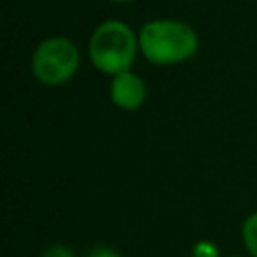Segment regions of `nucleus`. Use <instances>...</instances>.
<instances>
[{
    "label": "nucleus",
    "mask_w": 257,
    "mask_h": 257,
    "mask_svg": "<svg viewBox=\"0 0 257 257\" xmlns=\"http://www.w3.org/2000/svg\"><path fill=\"white\" fill-rule=\"evenodd\" d=\"M80 64L78 48L64 36L42 40L32 54V74L46 86H58L70 80Z\"/></svg>",
    "instance_id": "7ed1b4c3"
},
{
    "label": "nucleus",
    "mask_w": 257,
    "mask_h": 257,
    "mask_svg": "<svg viewBox=\"0 0 257 257\" xmlns=\"http://www.w3.org/2000/svg\"><path fill=\"white\" fill-rule=\"evenodd\" d=\"M42 257H76V255L64 245H52L42 253Z\"/></svg>",
    "instance_id": "0eeeda50"
},
{
    "label": "nucleus",
    "mask_w": 257,
    "mask_h": 257,
    "mask_svg": "<svg viewBox=\"0 0 257 257\" xmlns=\"http://www.w3.org/2000/svg\"><path fill=\"white\" fill-rule=\"evenodd\" d=\"M110 98L122 110H137L147 98V86L143 78L131 70L112 76L110 82Z\"/></svg>",
    "instance_id": "20e7f679"
},
{
    "label": "nucleus",
    "mask_w": 257,
    "mask_h": 257,
    "mask_svg": "<svg viewBox=\"0 0 257 257\" xmlns=\"http://www.w3.org/2000/svg\"><path fill=\"white\" fill-rule=\"evenodd\" d=\"M193 257H219V247L213 241H197L193 245Z\"/></svg>",
    "instance_id": "423d86ee"
},
{
    "label": "nucleus",
    "mask_w": 257,
    "mask_h": 257,
    "mask_svg": "<svg viewBox=\"0 0 257 257\" xmlns=\"http://www.w3.org/2000/svg\"><path fill=\"white\" fill-rule=\"evenodd\" d=\"M139 48V36L122 20H106L98 24L88 40V56L96 70L104 74H120L131 70Z\"/></svg>",
    "instance_id": "f03ea898"
},
{
    "label": "nucleus",
    "mask_w": 257,
    "mask_h": 257,
    "mask_svg": "<svg viewBox=\"0 0 257 257\" xmlns=\"http://www.w3.org/2000/svg\"><path fill=\"white\" fill-rule=\"evenodd\" d=\"M241 237L245 247L249 249V253L253 257H257V211L251 213L245 221H243V229H241Z\"/></svg>",
    "instance_id": "39448f33"
},
{
    "label": "nucleus",
    "mask_w": 257,
    "mask_h": 257,
    "mask_svg": "<svg viewBox=\"0 0 257 257\" xmlns=\"http://www.w3.org/2000/svg\"><path fill=\"white\" fill-rule=\"evenodd\" d=\"M110 2H131V0H110Z\"/></svg>",
    "instance_id": "1a4fd4ad"
},
{
    "label": "nucleus",
    "mask_w": 257,
    "mask_h": 257,
    "mask_svg": "<svg viewBox=\"0 0 257 257\" xmlns=\"http://www.w3.org/2000/svg\"><path fill=\"white\" fill-rule=\"evenodd\" d=\"M88 257H122V255L110 247H96L88 253Z\"/></svg>",
    "instance_id": "6e6552de"
},
{
    "label": "nucleus",
    "mask_w": 257,
    "mask_h": 257,
    "mask_svg": "<svg viewBox=\"0 0 257 257\" xmlns=\"http://www.w3.org/2000/svg\"><path fill=\"white\" fill-rule=\"evenodd\" d=\"M199 46L197 32L181 22L171 18H159L147 22L139 32V48L145 58L153 64L167 66L189 60Z\"/></svg>",
    "instance_id": "f257e3e1"
}]
</instances>
